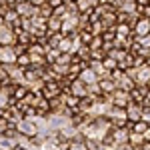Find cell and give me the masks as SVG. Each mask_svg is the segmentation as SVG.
Returning <instances> with one entry per match:
<instances>
[{
  "label": "cell",
  "mask_w": 150,
  "mask_h": 150,
  "mask_svg": "<svg viewBox=\"0 0 150 150\" xmlns=\"http://www.w3.org/2000/svg\"><path fill=\"white\" fill-rule=\"evenodd\" d=\"M106 118L110 120V124L114 128L118 126H126L128 124V116H126V108H122V106H110V110L106 112Z\"/></svg>",
  "instance_id": "obj_1"
},
{
  "label": "cell",
  "mask_w": 150,
  "mask_h": 150,
  "mask_svg": "<svg viewBox=\"0 0 150 150\" xmlns=\"http://www.w3.org/2000/svg\"><path fill=\"white\" fill-rule=\"evenodd\" d=\"M0 44L2 46H14L16 44V32L12 30L10 24H0Z\"/></svg>",
  "instance_id": "obj_2"
},
{
  "label": "cell",
  "mask_w": 150,
  "mask_h": 150,
  "mask_svg": "<svg viewBox=\"0 0 150 150\" xmlns=\"http://www.w3.org/2000/svg\"><path fill=\"white\" fill-rule=\"evenodd\" d=\"M12 8L18 12L20 16H28V18H30V16H36V14H38V6L30 4L28 0H16V4H14Z\"/></svg>",
  "instance_id": "obj_3"
},
{
  "label": "cell",
  "mask_w": 150,
  "mask_h": 150,
  "mask_svg": "<svg viewBox=\"0 0 150 150\" xmlns=\"http://www.w3.org/2000/svg\"><path fill=\"white\" fill-rule=\"evenodd\" d=\"M146 34H150V18L138 16V20L132 26V36L134 38H140V36H146Z\"/></svg>",
  "instance_id": "obj_4"
},
{
  "label": "cell",
  "mask_w": 150,
  "mask_h": 150,
  "mask_svg": "<svg viewBox=\"0 0 150 150\" xmlns=\"http://www.w3.org/2000/svg\"><path fill=\"white\" fill-rule=\"evenodd\" d=\"M142 112H144V106L140 102H134V100H130L126 104V116H128V122H136L142 118Z\"/></svg>",
  "instance_id": "obj_5"
},
{
  "label": "cell",
  "mask_w": 150,
  "mask_h": 150,
  "mask_svg": "<svg viewBox=\"0 0 150 150\" xmlns=\"http://www.w3.org/2000/svg\"><path fill=\"white\" fill-rule=\"evenodd\" d=\"M110 96V100L114 106H122V108H126V104L130 102V92L128 90H122V88H116L112 94H108Z\"/></svg>",
  "instance_id": "obj_6"
},
{
  "label": "cell",
  "mask_w": 150,
  "mask_h": 150,
  "mask_svg": "<svg viewBox=\"0 0 150 150\" xmlns=\"http://www.w3.org/2000/svg\"><path fill=\"white\" fill-rule=\"evenodd\" d=\"M68 92L74 94V96H78V98H82V96L88 94V86H86L80 78H74V80L70 82V86H68Z\"/></svg>",
  "instance_id": "obj_7"
},
{
  "label": "cell",
  "mask_w": 150,
  "mask_h": 150,
  "mask_svg": "<svg viewBox=\"0 0 150 150\" xmlns=\"http://www.w3.org/2000/svg\"><path fill=\"white\" fill-rule=\"evenodd\" d=\"M16 52H14V48L12 46H2L0 48V62L2 64H14L16 62Z\"/></svg>",
  "instance_id": "obj_8"
},
{
  "label": "cell",
  "mask_w": 150,
  "mask_h": 150,
  "mask_svg": "<svg viewBox=\"0 0 150 150\" xmlns=\"http://www.w3.org/2000/svg\"><path fill=\"white\" fill-rule=\"evenodd\" d=\"M78 78H80V80L84 82L86 86H88V84H94V82H98V78H100V76H98V74H96V72H94L90 66H84V68H82V72L78 74Z\"/></svg>",
  "instance_id": "obj_9"
},
{
  "label": "cell",
  "mask_w": 150,
  "mask_h": 150,
  "mask_svg": "<svg viewBox=\"0 0 150 150\" xmlns=\"http://www.w3.org/2000/svg\"><path fill=\"white\" fill-rule=\"evenodd\" d=\"M98 86H100L102 94H112L116 90V82L112 80V76H102V78H98Z\"/></svg>",
  "instance_id": "obj_10"
},
{
  "label": "cell",
  "mask_w": 150,
  "mask_h": 150,
  "mask_svg": "<svg viewBox=\"0 0 150 150\" xmlns=\"http://www.w3.org/2000/svg\"><path fill=\"white\" fill-rule=\"evenodd\" d=\"M144 136L140 134V132H128V144H130V148H142L144 146Z\"/></svg>",
  "instance_id": "obj_11"
},
{
  "label": "cell",
  "mask_w": 150,
  "mask_h": 150,
  "mask_svg": "<svg viewBox=\"0 0 150 150\" xmlns=\"http://www.w3.org/2000/svg\"><path fill=\"white\" fill-rule=\"evenodd\" d=\"M46 28L50 30V32H60V30H62V18L52 14V16L46 20Z\"/></svg>",
  "instance_id": "obj_12"
},
{
  "label": "cell",
  "mask_w": 150,
  "mask_h": 150,
  "mask_svg": "<svg viewBox=\"0 0 150 150\" xmlns=\"http://www.w3.org/2000/svg\"><path fill=\"white\" fill-rule=\"evenodd\" d=\"M58 48H60V52H74V40H72V36L64 34L62 40H60V44H58Z\"/></svg>",
  "instance_id": "obj_13"
},
{
  "label": "cell",
  "mask_w": 150,
  "mask_h": 150,
  "mask_svg": "<svg viewBox=\"0 0 150 150\" xmlns=\"http://www.w3.org/2000/svg\"><path fill=\"white\" fill-rule=\"evenodd\" d=\"M114 30H116V36H130L132 34V26L128 22H118L114 26Z\"/></svg>",
  "instance_id": "obj_14"
},
{
  "label": "cell",
  "mask_w": 150,
  "mask_h": 150,
  "mask_svg": "<svg viewBox=\"0 0 150 150\" xmlns=\"http://www.w3.org/2000/svg\"><path fill=\"white\" fill-rule=\"evenodd\" d=\"M16 64H18L20 68H28V66L32 64V60H30V54H28V52H20V54L16 56Z\"/></svg>",
  "instance_id": "obj_15"
},
{
  "label": "cell",
  "mask_w": 150,
  "mask_h": 150,
  "mask_svg": "<svg viewBox=\"0 0 150 150\" xmlns=\"http://www.w3.org/2000/svg\"><path fill=\"white\" fill-rule=\"evenodd\" d=\"M62 32H50L48 30V46L52 48H58V44H60V40H62Z\"/></svg>",
  "instance_id": "obj_16"
},
{
  "label": "cell",
  "mask_w": 150,
  "mask_h": 150,
  "mask_svg": "<svg viewBox=\"0 0 150 150\" xmlns=\"http://www.w3.org/2000/svg\"><path fill=\"white\" fill-rule=\"evenodd\" d=\"M18 18H20V14H18V12L14 10V8H10V10H8L6 14H4V16H2V20H4L6 24H10V26H12L14 22H16Z\"/></svg>",
  "instance_id": "obj_17"
},
{
  "label": "cell",
  "mask_w": 150,
  "mask_h": 150,
  "mask_svg": "<svg viewBox=\"0 0 150 150\" xmlns=\"http://www.w3.org/2000/svg\"><path fill=\"white\" fill-rule=\"evenodd\" d=\"M136 40H138V42H140V44H142L144 48H150V34L140 36V38H136Z\"/></svg>",
  "instance_id": "obj_18"
},
{
  "label": "cell",
  "mask_w": 150,
  "mask_h": 150,
  "mask_svg": "<svg viewBox=\"0 0 150 150\" xmlns=\"http://www.w3.org/2000/svg\"><path fill=\"white\" fill-rule=\"evenodd\" d=\"M46 2L50 4V6H52V8H56V6H60V4H64L62 0H46Z\"/></svg>",
  "instance_id": "obj_19"
},
{
  "label": "cell",
  "mask_w": 150,
  "mask_h": 150,
  "mask_svg": "<svg viewBox=\"0 0 150 150\" xmlns=\"http://www.w3.org/2000/svg\"><path fill=\"white\" fill-rule=\"evenodd\" d=\"M30 4H34V6H40V4H44V0H28Z\"/></svg>",
  "instance_id": "obj_20"
},
{
  "label": "cell",
  "mask_w": 150,
  "mask_h": 150,
  "mask_svg": "<svg viewBox=\"0 0 150 150\" xmlns=\"http://www.w3.org/2000/svg\"><path fill=\"white\" fill-rule=\"evenodd\" d=\"M6 2H8L10 6H14V4H16V0H6Z\"/></svg>",
  "instance_id": "obj_21"
},
{
  "label": "cell",
  "mask_w": 150,
  "mask_h": 150,
  "mask_svg": "<svg viewBox=\"0 0 150 150\" xmlns=\"http://www.w3.org/2000/svg\"><path fill=\"white\" fill-rule=\"evenodd\" d=\"M74 2H76V0H74Z\"/></svg>",
  "instance_id": "obj_22"
}]
</instances>
